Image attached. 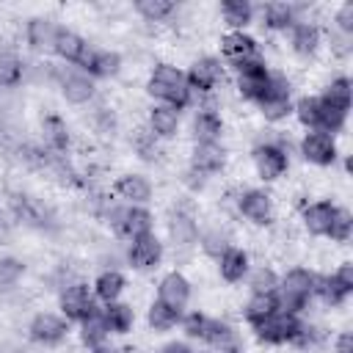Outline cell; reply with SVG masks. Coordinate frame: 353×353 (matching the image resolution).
<instances>
[{
    "instance_id": "277c9868",
    "label": "cell",
    "mask_w": 353,
    "mask_h": 353,
    "mask_svg": "<svg viewBox=\"0 0 353 353\" xmlns=\"http://www.w3.org/2000/svg\"><path fill=\"white\" fill-rule=\"evenodd\" d=\"M108 221L110 226L116 229V234L127 237V240H135L141 234H149L152 226H154V218L146 207H138V204H124V207H113L108 212Z\"/></svg>"
},
{
    "instance_id": "f5cc1de1",
    "label": "cell",
    "mask_w": 353,
    "mask_h": 353,
    "mask_svg": "<svg viewBox=\"0 0 353 353\" xmlns=\"http://www.w3.org/2000/svg\"><path fill=\"white\" fill-rule=\"evenodd\" d=\"M163 353H193L185 342H168L165 347H163Z\"/></svg>"
},
{
    "instance_id": "7dc6e473",
    "label": "cell",
    "mask_w": 353,
    "mask_h": 353,
    "mask_svg": "<svg viewBox=\"0 0 353 353\" xmlns=\"http://www.w3.org/2000/svg\"><path fill=\"white\" fill-rule=\"evenodd\" d=\"M248 287H251V292H276L279 290V276L270 268H256L248 276Z\"/></svg>"
},
{
    "instance_id": "d6a6232c",
    "label": "cell",
    "mask_w": 353,
    "mask_h": 353,
    "mask_svg": "<svg viewBox=\"0 0 353 353\" xmlns=\"http://www.w3.org/2000/svg\"><path fill=\"white\" fill-rule=\"evenodd\" d=\"M85 39L83 36H77L74 30H69V28H58V36H55V47H52V52H58L63 61H69V63H77L80 61V55H83V50H85Z\"/></svg>"
},
{
    "instance_id": "f6af8a7d",
    "label": "cell",
    "mask_w": 353,
    "mask_h": 353,
    "mask_svg": "<svg viewBox=\"0 0 353 353\" xmlns=\"http://www.w3.org/2000/svg\"><path fill=\"white\" fill-rule=\"evenodd\" d=\"M350 234H353V215H350L347 210L336 207V212H334V218H331V226H328V234H325V237H331L334 243H347Z\"/></svg>"
},
{
    "instance_id": "83f0119b",
    "label": "cell",
    "mask_w": 353,
    "mask_h": 353,
    "mask_svg": "<svg viewBox=\"0 0 353 353\" xmlns=\"http://www.w3.org/2000/svg\"><path fill=\"white\" fill-rule=\"evenodd\" d=\"M287 36H290V44H292V50L298 52V55H314L317 52V47H320V30H317V25H312V22H295L290 30H287Z\"/></svg>"
},
{
    "instance_id": "836d02e7",
    "label": "cell",
    "mask_w": 353,
    "mask_h": 353,
    "mask_svg": "<svg viewBox=\"0 0 353 353\" xmlns=\"http://www.w3.org/2000/svg\"><path fill=\"white\" fill-rule=\"evenodd\" d=\"M121 292H124V276H121L119 270L108 268V270H102V273L94 279V295H97L99 301L113 303V301H119Z\"/></svg>"
},
{
    "instance_id": "f907efd6",
    "label": "cell",
    "mask_w": 353,
    "mask_h": 353,
    "mask_svg": "<svg viewBox=\"0 0 353 353\" xmlns=\"http://www.w3.org/2000/svg\"><path fill=\"white\" fill-rule=\"evenodd\" d=\"M94 124L99 127V132H113L116 130V113L110 108H99V110H94Z\"/></svg>"
},
{
    "instance_id": "7a4b0ae2",
    "label": "cell",
    "mask_w": 353,
    "mask_h": 353,
    "mask_svg": "<svg viewBox=\"0 0 353 353\" xmlns=\"http://www.w3.org/2000/svg\"><path fill=\"white\" fill-rule=\"evenodd\" d=\"M314 284L317 276L306 268H292L287 270V276L279 281L276 298H279V309L290 312V314H301L306 309V303L314 298Z\"/></svg>"
},
{
    "instance_id": "ab89813d",
    "label": "cell",
    "mask_w": 353,
    "mask_h": 353,
    "mask_svg": "<svg viewBox=\"0 0 353 353\" xmlns=\"http://www.w3.org/2000/svg\"><path fill=\"white\" fill-rule=\"evenodd\" d=\"M350 97H353V85H350L347 77L331 80L328 88L320 94V99H325V102H331V105H336V108H342V110H350Z\"/></svg>"
},
{
    "instance_id": "c3c4849f",
    "label": "cell",
    "mask_w": 353,
    "mask_h": 353,
    "mask_svg": "<svg viewBox=\"0 0 353 353\" xmlns=\"http://www.w3.org/2000/svg\"><path fill=\"white\" fill-rule=\"evenodd\" d=\"M25 273V265L14 256H0V287H11L22 279Z\"/></svg>"
},
{
    "instance_id": "6da1fadb",
    "label": "cell",
    "mask_w": 353,
    "mask_h": 353,
    "mask_svg": "<svg viewBox=\"0 0 353 353\" xmlns=\"http://www.w3.org/2000/svg\"><path fill=\"white\" fill-rule=\"evenodd\" d=\"M146 91L160 99V105H168L174 110H182L190 105L193 99V91L188 88V80H185V72L171 66V63H157L149 74V83H146Z\"/></svg>"
},
{
    "instance_id": "30bf717a",
    "label": "cell",
    "mask_w": 353,
    "mask_h": 353,
    "mask_svg": "<svg viewBox=\"0 0 353 353\" xmlns=\"http://www.w3.org/2000/svg\"><path fill=\"white\" fill-rule=\"evenodd\" d=\"M350 292H353V265L350 262L339 265L331 276H317L314 295H320L325 303L339 306Z\"/></svg>"
},
{
    "instance_id": "681fc988",
    "label": "cell",
    "mask_w": 353,
    "mask_h": 353,
    "mask_svg": "<svg viewBox=\"0 0 353 353\" xmlns=\"http://www.w3.org/2000/svg\"><path fill=\"white\" fill-rule=\"evenodd\" d=\"M334 22H336V28H339L345 36H353V3H350V0L339 6V11H336Z\"/></svg>"
},
{
    "instance_id": "52a82bcc",
    "label": "cell",
    "mask_w": 353,
    "mask_h": 353,
    "mask_svg": "<svg viewBox=\"0 0 353 353\" xmlns=\"http://www.w3.org/2000/svg\"><path fill=\"white\" fill-rule=\"evenodd\" d=\"M234 72H237V88L245 99L251 102H259L270 85V69L265 66L262 58H251V61H240V63H232Z\"/></svg>"
},
{
    "instance_id": "7402d4cb",
    "label": "cell",
    "mask_w": 353,
    "mask_h": 353,
    "mask_svg": "<svg viewBox=\"0 0 353 353\" xmlns=\"http://www.w3.org/2000/svg\"><path fill=\"white\" fill-rule=\"evenodd\" d=\"M221 52L223 58H229L232 63H240V61H251V58H259V44L254 36L243 33V30H232L221 39Z\"/></svg>"
},
{
    "instance_id": "d590c367",
    "label": "cell",
    "mask_w": 353,
    "mask_h": 353,
    "mask_svg": "<svg viewBox=\"0 0 353 353\" xmlns=\"http://www.w3.org/2000/svg\"><path fill=\"white\" fill-rule=\"evenodd\" d=\"M221 14H223V19H226L229 28L243 30L254 19V6L248 0H223L221 3Z\"/></svg>"
},
{
    "instance_id": "d4e9b609",
    "label": "cell",
    "mask_w": 353,
    "mask_h": 353,
    "mask_svg": "<svg viewBox=\"0 0 353 353\" xmlns=\"http://www.w3.org/2000/svg\"><path fill=\"white\" fill-rule=\"evenodd\" d=\"M55 36H58V25L50 22V19H41V17L30 19L28 28H25V39H28V44H30L36 52H52Z\"/></svg>"
},
{
    "instance_id": "8fae6325",
    "label": "cell",
    "mask_w": 353,
    "mask_h": 353,
    "mask_svg": "<svg viewBox=\"0 0 353 353\" xmlns=\"http://www.w3.org/2000/svg\"><path fill=\"white\" fill-rule=\"evenodd\" d=\"M28 334L33 342L39 345H58L66 339L69 334V320L61 317V314H52V312H39L30 325H28Z\"/></svg>"
},
{
    "instance_id": "cb8c5ba5",
    "label": "cell",
    "mask_w": 353,
    "mask_h": 353,
    "mask_svg": "<svg viewBox=\"0 0 353 353\" xmlns=\"http://www.w3.org/2000/svg\"><path fill=\"white\" fill-rule=\"evenodd\" d=\"M218 270H221V279L229 281V284H237L248 276V254L237 245H229L221 256H218Z\"/></svg>"
},
{
    "instance_id": "ac0fdd59",
    "label": "cell",
    "mask_w": 353,
    "mask_h": 353,
    "mask_svg": "<svg viewBox=\"0 0 353 353\" xmlns=\"http://www.w3.org/2000/svg\"><path fill=\"white\" fill-rule=\"evenodd\" d=\"M163 256V243L157 240L154 232L149 234H141L135 240H130V251H127V262L135 268V270H149L160 262Z\"/></svg>"
},
{
    "instance_id": "74e56055",
    "label": "cell",
    "mask_w": 353,
    "mask_h": 353,
    "mask_svg": "<svg viewBox=\"0 0 353 353\" xmlns=\"http://www.w3.org/2000/svg\"><path fill=\"white\" fill-rule=\"evenodd\" d=\"M146 317H149V325L154 331H171L176 323H182V312H176V309H171V306H165L160 301H154L149 306V314Z\"/></svg>"
},
{
    "instance_id": "7c38bea8",
    "label": "cell",
    "mask_w": 353,
    "mask_h": 353,
    "mask_svg": "<svg viewBox=\"0 0 353 353\" xmlns=\"http://www.w3.org/2000/svg\"><path fill=\"white\" fill-rule=\"evenodd\" d=\"M94 309H97L94 306V292L88 290L85 281H74V284H69V287L61 290V312H63L66 320H77L80 323Z\"/></svg>"
},
{
    "instance_id": "d6986e66",
    "label": "cell",
    "mask_w": 353,
    "mask_h": 353,
    "mask_svg": "<svg viewBox=\"0 0 353 353\" xmlns=\"http://www.w3.org/2000/svg\"><path fill=\"white\" fill-rule=\"evenodd\" d=\"M157 301L176 309V312H185L188 301H190V281L179 273V270H171L160 279L157 284Z\"/></svg>"
},
{
    "instance_id": "e0dca14e",
    "label": "cell",
    "mask_w": 353,
    "mask_h": 353,
    "mask_svg": "<svg viewBox=\"0 0 353 353\" xmlns=\"http://www.w3.org/2000/svg\"><path fill=\"white\" fill-rule=\"evenodd\" d=\"M221 77H223V66H221V61L218 58H199L190 69H188V74H185V80H188V88L190 91H199V94H207V91H212L218 83H221Z\"/></svg>"
},
{
    "instance_id": "603a6c76",
    "label": "cell",
    "mask_w": 353,
    "mask_h": 353,
    "mask_svg": "<svg viewBox=\"0 0 353 353\" xmlns=\"http://www.w3.org/2000/svg\"><path fill=\"white\" fill-rule=\"evenodd\" d=\"M113 188H116V193H119L127 204L143 207V204L152 199V185H149V179L141 176V174H124V176L116 179Z\"/></svg>"
},
{
    "instance_id": "bcb514c9",
    "label": "cell",
    "mask_w": 353,
    "mask_h": 353,
    "mask_svg": "<svg viewBox=\"0 0 353 353\" xmlns=\"http://www.w3.org/2000/svg\"><path fill=\"white\" fill-rule=\"evenodd\" d=\"M199 243H201V248H204L210 256H215V259L229 248V237H226V232H221L218 226H215V229H207L204 234H199Z\"/></svg>"
},
{
    "instance_id": "7bdbcfd3",
    "label": "cell",
    "mask_w": 353,
    "mask_h": 353,
    "mask_svg": "<svg viewBox=\"0 0 353 353\" xmlns=\"http://www.w3.org/2000/svg\"><path fill=\"white\" fill-rule=\"evenodd\" d=\"M135 11L149 22H160V19L171 17L176 11V6L171 0H135Z\"/></svg>"
},
{
    "instance_id": "2e32d148",
    "label": "cell",
    "mask_w": 353,
    "mask_h": 353,
    "mask_svg": "<svg viewBox=\"0 0 353 353\" xmlns=\"http://www.w3.org/2000/svg\"><path fill=\"white\" fill-rule=\"evenodd\" d=\"M301 154L314 165H331L336 160V141L323 130H309L301 141Z\"/></svg>"
},
{
    "instance_id": "5b68a950",
    "label": "cell",
    "mask_w": 353,
    "mask_h": 353,
    "mask_svg": "<svg viewBox=\"0 0 353 353\" xmlns=\"http://www.w3.org/2000/svg\"><path fill=\"white\" fill-rule=\"evenodd\" d=\"M256 339L268 342V345H284V342H292L298 336V328H301V320L298 314H290V312H273L256 323H251Z\"/></svg>"
},
{
    "instance_id": "b9f144b4",
    "label": "cell",
    "mask_w": 353,
    "mask_h": 353,
    "mask_svg": "<svg viewBox=\"0 0 353 353\" xmlns=\"http://www.w3.org/2000/svg\"><path fill=\"white\" fill-rule=\"evenodd\" d=\"M298 121L306 127V130H317L320 127V97H303L292 105Z\"/></svg>"
},
{
    "instance_id": "f546056e",
    "label": "cell",
    "mask_w": 353,
    "mask_h": 353,
    "mask_svg": "<svg viewBox=\"0 0 353 353\" xmlns=\"http://www.w3.org/2000/svg\"><path fill=\"white\" fill-rule=\"evenodd\" d=\"M149 130L154 132V138H171L179 130V110L168 108V105H154L149 110Z\"/></svg>"
},
{
    "instance_id": "ffe728a7",
    "label": "cell",
    "mask_w": 353,
    "mask_h": 353,
    "mask_svg": "<svg viewBox=\"0 0 353 353\" xmlns=\"http://www.w3.org/2000/svg\"><path fill=\"white\" fill-rule=\"evenodd\" d=\"M237 207L256 226H268L273 221V201H270V196L265 190H256V188L243 190L240 199H237Z\"/></svg>"
},
{
    "instance_id": "db71d44e",
    "label": "cell",
    "mask_w": 353,
    "mask_h": 353,
    "mask_svg": "<svg viewBox=\"0 0 353 353\" xmlns=\"http://www.w3.org/2000/svg\"><path fill=\"white\" fill-rule=\"evenodd\" d=\"M91 353H121L116 347H108V345H99V347H91Z\"/></svg>"
},
{
    "instance_id": "44dd1931",
    "label": "cell",
    "mask_w": 353,
    "mask_h": 353,
    "mask_svg": "<svg viewBox=\"0 0 353 353\" xmlns=\"http://www.w3.org/2000/svg\"><path fill=\"white\" fill-rule=\"evenodd\" d=\"M168 234H171L174 245L188 248V245H193L199 240V223L185 207H174L171 215H168Z\"/></svg>"
},
{
    "instance_id": "ee69618b",
    "label": "cell",
    "mask_w": 353,
    "mask_h": 353,
    "mask_svg": "<svg viewBox=\"0 0 353 353\" xmlns=\"http://www.w3.org/2000/svg\"><path fill=\"white\" fill-rule=\"evenodd\" d=\"M130 143H132V149H135V154L141 160H154L157 157V138H154V132L149 127H138L132 132Z\"/></svg>"
},
{
    "instance_id": "4316f807",
    "label": "cell",
    "mask_w": 353,
    "mask_h": 353,
    "mask_svg": "<svg viewBox=\"0 0 353 353\" xmlns=\"http://www.w3.org/2000/svg\"><path fill=\"white\" fill-rule=\"evenodd\" d=\"M41 135H44V146L55 154H63L69 149V127L61 116L47 113L41 116Z\"/></svg>"
},
{
    "instance_id": "8992f818",
    "label": "cell",
    "mask_w": 353,
    "mask_h": 353,
    "mask_svg": "<svg viewBox=\"0 0 353 353\" xmlns=\"http://www.w3.org/2000/svg\"><path fill=\"white\" fill-rule=\"evenodd\" d=\"M8 210L25 226H33V229H55V212L44 201H39V199H33L28 193H11Z\"/></svg>"
},
{
    "instance_id": "11a10c76",
    "label": "cell",
    "mask_w": 353,
    "mask_h": 353,
    "mask_svg": "<svg viewBox=\"0 0 353 353\" xmlns=\"http://www.w3.org/2000/svg\"><path fill=\"white\" fill-rule=\"evenodd\" d=\"M0 223H3V210H0Z\"/></svg>"
},
{
    "instance_id": "1f68e13d",
    "label": "cell",
    "mask_w": 353,
    "mask_h": 353,
    "mask_svg": "<svg viewBox=\"0 0 353 353\" xmlns=\"http://www.w3.org/2000/svg\"><path fill=\"white\" fill-rule=\"evenodd\" d=\"M108 334H110V331H108L105 317H102L99 309H94L88 317L80 320V339H83V345H85L88 350L105 345V342H108Z\"/></svg>"
},
{
    "instance_id": "9c48e42d",
    "label": "cell",
    "mask_w": 353,
    "mask_h": 353,
    "mask_svg": "<svg viewBox=\"0 0 353 353\" xmlns=\"http://www.w3.org/2000/svg\"><path fill=\"white\" fill-rule=\"evenodd\" d=\"M254 165L265 182H273L290 168V154L281 141H265V143L254 146Z\"/></svg>"
},
{
    "instance_id": "4dcf8cb0",
    "label": "cell",
    "mask_w": 353,
    "mask_h": 353,
    "mask_svg": "<svg viewBox=\"0 0 353 353\" xmlns=\"http://www.w3.org/2000/svg\"><path fill=\"white\" fill-rule=\"evenodd\" d=\"M102 317H105V325L110 334H127L135 323V312L130 303H121V301H113V303H105L102 309Z\"/></svg>"
},
{
    "instance_id": "8d00e7d4",
    "label": "cell",
    "mask_w": 353,
    "mask_h": 353,
    "mask_svg": "<svg viewBox=\"0 0 353 353\" xmlns=\"http://www.w3.org/2000/svg\"><path fill=\"white\" fill-rule=\"evenodd\" d=\"M273 312H279L276 292H251V298L245 303V320L248 323H256V320H262V317H268Z\"/></svg>"
},
{
    "instance_id": "5bb4252c",
    "label": "cell",
    "mask_w": 353,
    "mask_h": 353,
    "mask_svg": "<svg viewBox=\"0 0 353 353\" xmlns=\"http://www.w3.org/2000/svg\"><path fill=\"white\" fill-rule=\"evenodd\" d=\"M55 77L61 83V94L66 97V102L72 105H85L94 99V80L85 74V72H74V69H66V66H58L55 69Z\"/></svg>"
},
{
    "instance_id": "4fadbf2b",
    "label": "cell",
    "mask_w": 353,
    "mask_h": 353,
    "mask_svg": "<svg viewBox=\"0 0 353 353\" xmlns=\"http://www.w3.org/2000/svg\"><path fill=\"white\" fill-rule=\"evenodd\" d=\"M77 63L88 77H116L121 69V55L113 50H97V47L85 44Z\"/></svg>"
},
{
    "instance_id": "f35d334b",
    "label": "cell",
    "mask_w": 353,
    "mask_h": 353,
    "mask_svg": "<svg viewBox=\"0 0 353 353\" xmlns=\"http://www.w3.org/2000/svg\"><path fill=\"white\" fill-rule=\"evenodd\" d=\"M22 61L8 52V50H0V88H14L19 80H22Z\"/></svg>"
},
{
    "instance_id": "e575fe53",
    "label": "cell",
    "mask_w": 353,
    "mask_h": 353,
    "mask_svg": "<svg viewBox=\"0 0 353 353\" xmlns=\"http://www.w3.org/2000/svg\"><path fill=\"white\" fill-rule=\"evenodd\" d=\"M262 19L270 30H290L298 19H295V6L290 3H265L262 6Z\"/></svg>"
},
{
    "instance_id": "ba28073f",
    "label": "cell",
    "mask_w": 353,
    "mask_h": 353,
    "mask_svg": "<svg viewBox=\"0 0 353 353\" xmlns=\"http://www.w3.org/2000/svg\"><path fill=\"white\" fill-rule=\"evenodd\" d=\"M262 116L268 121H281L292 113V99H290V80L284 74H270V85L265 97L256 102Z\"/></svg>"
},
{
    "instance_id": "9a60e30c",
    "label": "cell",
    "mask_w": 353,
    "mask_h": 353,
    "mask_svg": "<svg viewBox=\"0 0 353 353\" xmlns=\"http://www.w3.org/2000/svg\"><path fill=\"white\" fill-rule=\"evenodd\" d=\"M226 165V152L221 143H196L193 154H190V174L188 176H199V182H204L207 176L218 174Z\"/></svg>"
},
{
    "instance_id": "816d5d0a",
    "label": "cell",
    "mask_w": 353,
    "mask_h": 353,
    "mask_svg": "<svg viewBox=\"0 0 353 353\" xmlns=\"http://www.w3.org/2000/svg\"><path fill=\"white\" fill-rule=\"evenodd\" d=\"M334 353H353V334L350 331H342L334 342Z\"/></svg>"
},
{
    "instance_id": "3957f363",
    "label": "cell",
    "mask_w": 353,
    "mask_h": 353,
    "mask_svg": "<svg viewBox=\"0 0 353 353\" xmlns=\"http://www.w3.org/2000/svg\"><path fill=\"white\" fill-rule=\"evenodd\" d=\"M182 328H185L188 336L201 339V342L218 347L221 353L237 347V336H234V331H232L226 323L212 320V317H207V314H201V312H190V314H185V317H182Z\"/></svg>"
},
{
    "instance_id": "f1b7e54d",
    "label": "cell",
    "mask_w": 353,
    "mask_h": 353,
    "mask_svg": "<svg viewBox=\"0 0 353 353\" xmlns=\"http://www.w3.org/2000/svg\"><path fill=\"white\" fill-rule=\"evenodd\" d=\"M334 212H336V204H331L328 199L314 201V204L303 207V226L312 234H328V226H331Z\"/></svg>"
},
{
    "instance_id": "60d3db41",
    "label": "cell",
    "mask_w": 353,
    "mask_h": 353,
    "mask_svg": "<svg viewBox=\"0 0 353 353\" xmlns=\"http://www.w3.org/2000/svg\"><path fill=\"white\" fill-rule=\"evenodd\" d=\"M345 121H347V110H342V108H336V105L320 99V127H317V130L334 135V132H339V130L345 127Z\"/></svg>"
},
{
    "instance_id": "484cf974",
    "label": "cell",
    "mask_w": 353,
    "mask_h": 353,
    "mask_svg": "<svg viewBox=\"0 0 353 353\" xmlns=\"http://www.w3.org/2000/svg\"><path fill=\"white\" fill-rule=\"evenodd\" d=\"M223 135V121L215 110L210 108H201L196 116H193V138L196 143H218Z\"/></svg>"
}]
</instances>
